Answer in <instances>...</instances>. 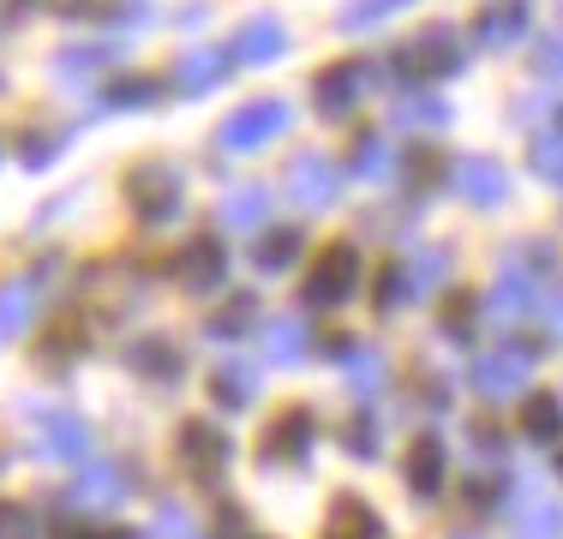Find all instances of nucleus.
<instances>
[{
	"instance_id": "obj_1",
	"label": "nucleus",
	"mask_w": 563,
	"mask_h": 539,
	"mask_svg": "<svg viewBox=\"0 0 563 539\" xmlns=\"http://www.w3.org/2000/svg\"><path fill=\"white\" fill-rule=\"evenodd\" d=\"M126 198H132V210H139L144 222L163 228L186 210V174L174 168V162H139V168L126 174Z\"/></svg>"
},
{
	"instance_id": "obj_2",
	"label": "nucleus",
	"mask_w": 563,
	"mask_h": 539,
	"mask_svg": "<svg viewBox=\"0 0 563 539\" xmlns=\"http://www.w3.org/2000/svg\"><path fill=\"white\" fill-rule=\"evenodd\" d=\"M24 420L36 426V455H48V462H90V426L73 408H24Z\"/></svg>"
},
{
	"instance_id": "obj_3",
	"label": "nucleus",
	"mask_w": 563,
	"mask_h": 539,
	"mask_svg": "<svg viewBox=\"0 0 563 539\" xmlns=\"http://www.w3.org/2000/svg\"><path fill=\"white\" fill-rule=\"evenodd\" d=\"M474 389L486 402H521V389H528L533 377V348H492V354L474 360Z\"/></svg>"
},
{
	"instance_id": "obj_4",
	"label": "nucleus",
	"mask_w": 563,
	"mask_h": 539,
	"mask_svg": "<svg viewBox=\"0 0 563 539\" xmlns=\"http://www.w3.org/2000/svg\"><path fill=\"white\" fill-rule=\"evenodd\" d=\"M288 102H252V108H234V114L217 127V144L222 151H258V144H271V139H282L288 132Z\"/></svg>"
},
{
	"instance_id": "obj_5",
	"label": "nucleus",
	"mask_w": 563,
	"mask_h": 539,
	"mask_svg": "<svg viewBox=\"0 0 563 539\" xmlns=\"http://www.w3.org/2000/svg\"><path fill=\"white\" fill-rule=\"evenodd\" d=\"M372 85H384V66H372V61H342V66H330V73H318V85H312L318 114L342 120L347 108L360 102V90H372Z\"/></svg>"
},
{
	"instance_id": "obj_6",
	"label": "nucleus",
	"mask_w": 563,
	"mask_h": 539,
	"mask_svg": "<svg viewBox=\"0 0 563 539\" xmlns=\"http://www.w3.org/2000/svg\"><path fill=\"white\" fill-rule=\"evenodd\" d=\"M174 443H180V468L192 480H205V485H217L228 474V462H234V443H228L210 420H186Z\"/></svg>"
},
{
	"instance_id": "obj_7",
	"label": "nucleus",
	"mask_w": 563,
	"mask_h": 539,
	"mask_svg": "<svg viewBox=\"0 0 563 539\" xmlns=\"http://www.w3.org/2000/svg\"><path fill=\"white\" fill-rule=\"evenodd\" d=\"M360 288V252L354 246H330L324 258L312 264V276H306V306H347Z\"/></svg>"
},
{
	"instance_id": "obj_8",
	"label": "nucleus",
	"mask_w": 563,
	"mask_h": 539,
	"mask_svg": "<svg viewBox=\"0 0 563 539\" xmlns=\"http://www.w3.org/2000/svg\"><path fill=\"white\" fill-rule=\"evenodd\" d=\"M533 306H540V270L521 258V252H509L504 270H498V282H492V306H486V312L498 323H516V318H528Z\"/></svg>"
},
{
	"instance_id": "obj_9",
	"label": "nucleus",
	"mask_w": 563,
	"mask_h": 539,
	"mask_svg": "<svg viewBox=\"0 0 563 539\" xmlns=\"http://www.w3.org/2000/svg\"><path fill=\"white\" fill-rule=\"evenodd\" d=\"M336 193H342V168L330 156L306 151V156L288 162V198L300 210H330V205H336Z\"/></svg>"
},
{
	"instance_id": "obj_10",
	"label": "nucleus",
	"mask_w": 563,
	"mask_h": 539,
	"mask_svg": "<svg viewBox=\"0 0 563 539\" xmlns=\"http://www.w3.org/2000/svg\"><path fill=\"white\" fill-rule=\"evenodd\" d=\"M396 61L413 66V73L450 78V73H462V66H467V43H462V31H455V24H426L420 43H413L408 54H396Z\"/></svg>"
},
{
	"instance_id": "obj_11",
	"label": "nucleus",
	"mask_w": 563,
	"mask_h": 539,
	"mask_svg": "<svg viewBox=\"0 0 563 539\" xmlns=\"http://www.w3.org/2000/svg\"><path fill=\"white\" fill-rule=\"evenodd\" d=\"M312 443H318V420L306 408H288L282 420H271V431H264V468H300L306 455H312Z\"/></svg>"
},
{
	"instance_id": "obj_12",
	"label": "nucleus",
	"mask_w": 563,
	"mask_h": 539,
	"mask_svg": "<svg viewBox=\"0 0 563 539\" xmlns=\"http://www.w3.org/2000/svg\"><path fill=\"white\" fill-rule=\"evenodd\" d=\"M450 186L467 198V205L492 210V205H504V198H509V168L498 156H462V162H455V174H450Z\"/></svg>"
},
{
	"instance_id": "obj_13",
	"label": "nucleus",
	"mask_w": 563,
	"mask_h": 539,
	"mask_svg": "<svg viewBox=\"0 0 563 539\" xmlns=\"http://www.w3.org/2000/svg\"><path fill=\"white\" fill-rule=\"evenodd\" d=\"M533 24V7L528 0H492V7L474 12V43L479 48H516Z\"/></svg>"
},
{
	"instance_id": "obj_14",
	"label": "nucleus",
	"mask_w": 563,
	"mask_h": 539,
	"mask_svg": "<svg viewBox=\"0 0 563 539\" xmlns=\"http://www.w3.org/2000/svg\"><path fill=\"white\" fill-rule=\"evenodd\" d=\"M66 504L73 509H90V516H109V509L126 504V474L109 462H90L85 474H78V485L66 492Z\"/></svg>"
},
{
	"instance_id": "obj_15",
	"label": "nucleus",
	"mask_w": 563,
	"mask_h": 539,
	"mask_svg": "<svg viewBox=\"0 0 563 539\" xmlns=\"http://www.w3.org/2000/svg\"><path fill=\"white\" fill-rule=\"evenodd\" d=\"M444 474H450V450L438 438H413L408 462H401V480H408V492L420 497V504H432L438 492H444Z\"/></svg>"
},
{
	"instance_id": "obj_16",
	"label": "nucleus",
	"mask_w": 563,
	"mask_h": 539,
	"mask_svg": "<svg viewBox=\"0 0 563 539\" xmlns=\"http://www.w3.org/2000/svg\"><path fill=\"white\" fill-rule=\"evenodd\" d=\"M282 48H288V31L276 19H246L228 36V61H240V66H271L282 61Z\"/></svg>"
},
{
	"instance_id": "obj_17",
	"label": "nucleus",
	"mask_w": 563,
	"mask_h": 539,
	"mask_svg": "<svg viewBox=\"0 0 563 539\" xmlns=\"http://www.w3.org/2000/svg\"><path fill=\"white\" fill-rule=\"evenodd\" d=\"M509 528H516V539H558L563 516H558V504L540 492V485H521L516 504H509Z\"/></svg>"
},
{
	"instance_id": "obj_18",
	"label": "nucleus",
	"mask_w": 563,
	"mask_h": 539,
	"mask_svg": "<svg viewBox=\"0 0 563 539\" xmlns=\"http://www.w3.org/2000/svg\"><path fill=\"white\" fill-rule=\"evenodd\" d=\"M324 539H384V521L360 492H342L324 516Z\"/></svg>"
},
{
	"instance_id": "obj_19",
	"label": "nucleus",
	"mask_w": 563,
	"mask_h": 539,
	"mask_svg": "<svg viewBox=\"0 0 563 539\" xmlns=\"http://www.w3.org/2000/svg\"><path fill=\"white\" fill-rule=\"evenodd\" d=\"M174 276H180L186 288L205 294L228 276V252L217 246V240H192V246H180V258H174Z\"/></svg>"
},
{
	"instance_id": "obj_20",
	"label": "nucleus",
	"mask_w": 563,
	"mask_h": 539,
	"mask_svg": "<svg viewBox=\"0 0 563 539\" xmlns=\"http://www.w3.org/2000/svg\"><path fill=\"white\" fill-rule=\"evenodd\" d=\"M210 396H217V408H252V396H258V366L228 354L222 366L210 372Z\"/></svg>"
},
{
	"instance_id": "obj_21",
	"label": "nucleus",
	"mask_w": 563,
	"mask_h": 539,
	"mask_svg": "<svg viewBox=\"0 0 563 539\" xmlns=\"http://www.w3.org/2000/svg\"><path fill=\"white\" fill-rule=\"evenodd\" d=\"M36 276H12V282H0V342H12V336H24L31 330V318H36Z\"/></svg>"
},
{
	"instance_id": "obj_22",
	"label": "nucleus",
	"mask_w": 563,
	"mask_h": 539,
	"mask_svg": "<svg viewBox=\"0 0 563 539\" xmlns=\"http://www.w3.org/2000/svg\"><path fill=\"white\" fill-rule=\"evenodd\" d=\"M563 438V396H521V443H558Z\"/></svg>"
},
{
	"instance_id": "obj_23",
	"label": "nucleus",
	"mask_w": 563,
	"mask_h": 539,
	"mask_svg": "<svg viewBox=\"0 0 563 539\" xmlns=\"http://www.w3.org/2000/svg\"><path fill=\"white\" fill-rule=\"evenodd\" d=\"M264 216H271V193H264V186H234V193L217 205V222L228 228V234H252Z\"/></svg>"
},
{
	"instance_id": "obj_24",
	"label": "nucleus",
	"mask_w": 563,
	"mask_h": 539,
	"mask_svg": "<svg viewBox=\"0 0 563 539\" xmlns=\"http://www.w3.org/2000/svg\"><path fill=\"white\" fill-rule=\"evenodd\" d=\"M228 73V54L222 48H192L180 54V66H174V85L186 90V97H205V90H217Z\"/></svg>"
},
{
	"instance_id": "obj_25",
	"label": "nucleus",
	"mask_w": 563,
	"mask_h": 539,
	"mask_svg": "<svg viewBox=\"0 0 563 539\" xmlns=\"http://www.w3.org/2000/svg\"><path fill=\"white\" fill-rule=\"evenodd\" d=\"M401 276H408V300H432L438 288L450 282V252H413L408 264H401Z\"/></svg>"
},
{
	"instance_id": "obj_26",
	"label": "nucleus",
	"mask_w": 563,
	"mask_h": 539,
	"mask_svg": "<svg viewBox=\"0 0 563 539\" xmlns=\"http://www.w3.org/2000/svg\"><path fill=\"white\" fill-rule=\"evenodd\" d=\"M342 366H347V389H354V402H360V408H372V396L384 389V354H378V348H354Z\"/></svg>"
},
{
	"instance_id": "obj_27",
	"label": "nucleus",
	"mask_w": 563,
	"mask_h": 539,
	"mask_svg": "<svg viewBox=\"0 0 563 539\" xmlns=\"http://www.w3.org/2000/svg\"><path fill=\"white\" fill-rule=\"evenodd\" d=\"M264 348H271L276 366H300L306 360V318H276L264 330Z\"/></svg>"
},
{
	"instance_id": "obj_28",
	"label": "nucleus",
	"mask_w": 563,
	"mask_h": 539,
	"mask_svg": "<svg viewBox=\"0 0 563 539\" xmlns=\"http://www.w3.org/2000/svg\"><path fill=\"white\" fill-rule=\"evenodd\" d=\"M396 127H408V132H444L450 127V108L438 102V97H401L396 102Z\"/></svg>"
},
{
	"instance_id": "obj_29",
	"label": "nucleus",
	"mask_w": 563,
	"mask_h": 539,
	"mask_svg": "<svg viewBox=\"0 0 563 539\" xmlns=\"http://www.w3.org/2000/svg\"><path fill=\"white\" fill-rule=\"evenodd\" d=\"M132 372H144V377H180L186 372V354L174 342H139V348H132Z\"/></svg>"
},
{
	"instance_id": "obj_30",
	"label": "nucleus",
	"mask_w": 563,
	"mask_h": 539,
	"mask_svg": "<svg viewBox=\"0 0 563 539\" xmlns=\"http://www.w3.org/2000/svg\"><path fill=\"white\" fill-rule=\"evenodd\" d=\"M354 174L360 180H390L396 174V151L378 139V132H366V139L354 144Z\"/></svg>"
},
{
	"instance_id": "obj_31",
	"label": "nucleus",
	"mask_w": 563,
	"mask_h": 539,
	"mask_svg": "<svg viewBox=\"0 0 563 539\" xmlns=\"http://www.w3.org/2000/svg\"><path fill=\"white\" fill-rule=\"evenodd\" d=\"M401 7H413V0H354V7L342 12V31L360 36V31H372V24H390Z\"/></svg>"
},
{
	"instance_id": "obj_32",
	"label": "nucleus",
	"mask_w": 563,
	"mask_h": 539,
	"mask_svg": "<svg viewBox=\"0 0 563 539\" xmlns=\"http://www.w3.org/2000/svg\"><path fill=\"white\" fill-rule=\"evenodd\" d=\"M252 318H258V300H252V294H234V300H228L222 312H210V323H205V330L217 336V342H228V336H240Z\"/></svg>"
},
{
	"instance_id": "obj_33",
	"label": "nucleus",
	"mask_w": 563,
	"mask_h": 539,
	"mask_svg": "<svg viewBox=\"0 0 563 539\" xmlns=\"http://www.w3.org/2000/svg\"><path fill=\"white\" fill-rule=\"evenodd\" d=\"M144 539H205V528L186 516V504H163L151 516V534H144Z\"/></svg>"
},
{
	"instance_id": "obj_34",
	"label": "nucleus",
	"mask_w": 563,
	"mask_h": 539,
	"mask_svg": "<svg viewBox=\"0 0 563 539\" xmlns=\"http://www.w3.org/2000/svg\"><path fill=\"white\" fill-rule=\"evenodd\" d=\"M0 539H43V516H36L31 504L0 497Z\"/></svg>"
},
{
	"instance_id": "obj_35",
	"label": "nucleus",
	"mask_w": 563,
	"mask_h": 539,
	"mask_svg": "<svg viewBox=\"0 0 563 539\" xmlns=\"http://www.w3.org/2000/svg\"><path fill=\"white\" fill-rule=\"evenodd\" d=\"M294 258H300V234H294V228H282V234H271L258 252H252V264L271 270V276H276V270H288Z\"/></svg>"
},
{
	"instance_id": "obj_36",
	"label": "nucleus",
	"mask_w": 563,
	"mask_h": 539,
	"mask_svg": "<svg viewBox=\"0 0 563 539\" xmlns=\"http://www.w3.org/2000/svg\"><path fill=\"white\" fill-rule=\"evenodd\" d=\"M342 438H347V455H360V462H372V455H378V443H384V438H378V420H372L366 408H360L354 420L342 426Z\"/></svg>"
},
{
	"instance_id": "obj_37",
	"label": "nucleus",
	"mask_w": 563,
	"mask_h": 539,
	"mask_svg": "<svg viewBox=\"0 0 563 539\" xmlns=\"http://www.w3.org/2000/svg\"><path fill=\"white\" fill-rule=\"evenodd\" d=\"M102 102H109V108H151L156 85H151V78H114V85L102 90Z\"/></svg>"
},
{
	"instance_id": "obj_38",
	"label": "nucleus",
	"mask_w": 563,
	"mask_h": 539,
	"mask_svg": "<svg viewBox=\"0 0 563 539\" xmlns=\"http://www.w3.org/2000/svg\"><path fill=\"white\" fill-rule=\"evenodd\" d=\"M533 174H545V180L563 186V132H540V139H533Z\"/></svg>"
},
{
	"instance_id": "obj_39",
	"label": "nucleus",
	"mask_w": 563,
	"mask_h": 539,
	"mask_svg": "<svg viewBox=\"0 0 563 539\" xmlns=\"http://www.w3.org/2000/svg\"><path fill=\"white\" fill-rule=\"evenodd\" d=\"M102 61H109V54H97V48H66L60 54V78L66 85H85V78L102 73Z\"/></svg>"
},
{
	"instance_id": "obj_40",
	"label": "nucleus",
	"mask_w": 563,
	"mask_h": 539,
	"mask_svg": "<svg viewBox=\"0 0 563 539\" xmlns=\"http://www.w3.org/2000/svg\"><path fill=\"white\" fill-rule=\"evenodd\" d=\"M474 323H479L474 300H450L444 306V336H450V342H474Z\"/></svg>"
},
{
	"instance_id": "obj_41",
	"label": "nucleus",
	"mask_w": 563,
	"mask_h": 539,
	"mask_svg": "<svg viewBox=\"0 0 563 539\" xmlns=\"http://www.w3.org/2000/svg\"><path fill=\"white\" fill-rule=\"evenodd\" d=\"M372 294H378L372 306H384V312H396V306H408V276H401V270H384V276L372 282Z\"/></svg>"
},
{
	"instance_id": "obj_42",
	"label": "nucleus",
	"mask_w": 563,
	"mask_h": 539,
	"mask_svg": "<svg viewBox=\"0 0 563 539\" xmlns=\"http://www.w3.org/2000/svg\"><path fill=\"white\" fill-rule=\"evenodd\" d=\"M533 66H540V78H563V31H552L533 54Z\"/></svg>"
},
{
	"instance_id": "obj_43",
	"label": "nucleus",
	"mask_w": 563,
	"mask_h": 539,
	"mask_svg": "<svg viewBox=\"0 0 563 539\" xmlns=\"http://www.w3.org/2000/svg\"><path fill=\"white\" fill-rule=\"evenodd\" d=\"M24 162H31V168H48V162H55V139H43V132H24Z\"/></svg>"
},
{
	"instance_id": "obj_44",
	"label": "nucleus",
	"mask_w": 563,
	"mask_h": 539,
	"mask_svg": "<svg viewBox=\"0 0 563 539\" xmlns=\"http://www.w3.org/2000/svg\"><path fill=\"white\" fill-rule=\"evenodd\" d=\"M545 318H552V336H558V342H563V294H558V300H552V312H545Z\"/></svg>"
},
{
	"instance_id": "obj_45",
	"label": "nucleus",
	"mask_w": 563,
	"mask_h": 539,
	"mask_svg": "<svg viewBox=\"0 0 563 539\" xmlns=\"http://www.w3.org/2000/svg\"><path fill=\"white\" fill-rule=\"evenodd\" d=\"M60 539H109V534H60Z\"/></svg>"
},
{
	"instance_id": "obj_46",
	"label": "nucleus",
	"mask_w": 563,
	"mask_h": 539,
	"mask_svg": "<svg viewBox=\"0 0 563 539\" xmlns=\"http://www.w3.org/2000/svg\"><path fill=\"white\" fill-rule=\"evenodd\" d=\"M450 539H479V534H450Z\"/></svg>"
}]
</instances>
